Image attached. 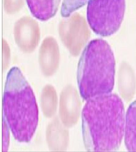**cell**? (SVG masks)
<instances>
[{
	"mask_svg": "<svg viewBox=\"0 0 136 152\" xmlns=\"http://www.w3.org/2000/svg\"><path fill=\"white\" fill-rule=\"evenodd\" d=\"M4 95L9 98V112H9L7 116L13 132L17 130L18 135L29 132L33 134L38 121L37 107L33 90L21 71L7 74Z\"/></svg>",
	"mask_w": 136,
	"mask_h": 152,
	"instance_id": "3",
	"label": "cell"
},
{
	"mask_svg": "<svg viewBox=\"0 0 136 152\" xmlns=\"http://www.w3.org/2000/svg\"><path fill=\"white\" fill-rule=\"evenodd\" d=\"M61 0H26L33 16L41 21H47L56 15Z\"/></svg>",
	"mask_w": 136,
	"mask_h": 152,
	"instance_id": "8",
	"label": "cell"
},
{
	"mask_svg": "<svg viewBox=\"0 0 136 152\" xmlns=\"http://www.w3.org/2000/svg\"><path fill=\"white\" fill-rule=\"evenodd\" d=\"M25 0H4L5 12L8 15L18 12L24 7Z\"/></svg>",
	"mask_w": 136,
	"mask_h": 152,
	"instance_id": "10",
	"label": "cell"
},
{
	"mask_svg": "<svg viewBox=\"0 0 136 152\" xmlns=\"http://www.w3.org/2000/svg\"><path fill=\"white\" fill-rule=\"evenodd\" d=\"M81 103L77 91L69 86L62 91L60 102V114L62 121L67 126L75 125L80 112Z\"/></svg>",
	"mask_w": 136,
	"mask_h": 152,
	"instance_id": "6",
	"label": "cell"
},
{
	"mask_svg": "<svg viewBox=\"0 0 136 152\" xmlns=\"http://www.w3.org/2000/svg\"><path fill=\"white\" fill-rule=\"evenodd\" d=\"M83 137L90 151H111L120 147L125 115L123 103L115 94H102L87 100L82 113Z\"/></svg>",
	"mask_w": 136,
	"mask_h": 152,
	"instance_id": "1",
	"label": "cell"
},
{
	"mask_svg": "<svg viewBox=\"0 0 136 152\" xmlns=\"http://www.w3.org/2000/svg\"><path fill=\"white\" fill-rule=\"evenodd\" d=\"M125 129V146L128 151H136V100L129 107Z\"/></svg>",
	"mask_w": 136,
	"mask_h": 152,
	"instance_id": "9",
	"label": "cell"
},
{
	"mask_svg": "<svg viewBox=\"0 0 136 152\" xmlns=\"http://www.w3.org/2000/svg\"><path fill=\"white\" fill-rule=\"evenodd\" d=\"M84 23L75 24L73 18L62 20L59 26L61 39L71 55L77 56L90 37V31Z\"/></svg>",
	"mask_w": 136,
	"mask_h": 152,
	"instance_id": "4",
	"label": "cell"
},
{
	"mask_svg": "<svg viewBox=\"0 0 136 152\" xmlns=\"http://www.w3.org/2000/svg\"><path fill=\"white\" fill-rule=\"evenodd\" d=\"M59 59V50L57 41L51 37L45 38L42 43L39 54V65L44 75L50 77L56 72Z\"/></svg>",
	"mask_w": 136,
	"mask_h": 152,
	"instance_id": "7",
	"label": "cell"
},
{
	"mask_svg": "<svg viewBox=\"0 0 136 152\" xmlns=\"http://www.w3.org/2000/svg\"><path fill=\"white\" fill-rule=\"evenodd\" d=\"M115 65L113 53L107 41L97 39L89 42L82 54L78 69V84L83 99L111 92Z\"/></svg>",
	"mask_w": 136,
	"mask_h": 152,
	"instance_id": "2",
	"label": "cell"
},
{
	"mask_svg": "<svg viewBox=\"0 0 136 152\" xmlns=\"http://www.w3.org/2000/svg\"><path fill=\"white\" fill-rule=\"evenodd\" d=\"M14 36L19 49L26 53L33 52L38 46L40 31L37 21L29 16L20 18L14 27Z\"/></svg>",
	"mask_w": 136,
	"mask_h": 152,
	"instance_id": "5",
	"label": "cell"
}]
</instances>
